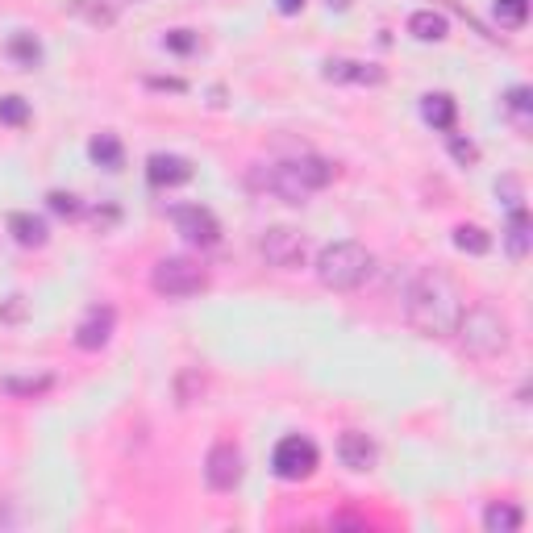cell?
<instances>
[{"instance_id": "29", "label": "cell", "mask_w": 533, "mask_h": 533, "mask_svg": "<svg viewBox=\"0 0 533 533\" xmlns=\"http://www.w3.org/2000/svg\"><path fill=\"white\" fill-rule=\"evenodd\" d=\"M46 205L55 208L59 217H75V213H79V200L71 196V192H50V196H46Z\"/></svg>"}, {"instance_id": "7", "label": "cell", "mask_w": 533, "mask_h": 533, "mask_svg": "<svg viewBox=\"0 0 533 533\" xmlns=\"http://www.w3.org/2000/svg\"><path fill=\"white\" fill-rule=\"evenodd\" d=\"M258 255L266 258V266H276V271H300L308 263V242L300 229L271 226L258 237Z\"/></svg>"}, {"instance_id": "20", "label": "cell", "mask_w": 533, "mask_h": 533, "mask_svg": "<svg viewBox=\"0 0 533 533\" xmlns=\"http://www.w3.org/2000/svg\"><path fill=\"white\" fill-rule=\"evenodd\" d=\"M9 234L17 237L21 246H46V226L34 213H13L9 217Z\"/></svg>"}, {"instance_id": "25", "label": "cell", "mask_w": 533, "mask_h": 533, "mask_svg": "<svg viewBox=\"0 0 533 533\" xmlns=\"http://www.w3.org/2000/svg\"><path fill=\"white\" fill-rule=\"evenodd\" d=\"M50 384H55L50 376H34V379L9 376V379H0V387H5V392H13V396H42V392H50Z\"/></svg>"}, {"instance_id": "8", "label": "cell", "mask_w": 533, "mask_h": 533, "mask_svg": "<svg viewBox=\"0 0 533 533\" xmlns=\"http://www.w3.org/2000/svg\"><path fill=\"white\" fill-rule=\"evenodd\" d=\"M205 484L213 492H234L242 484V450L234 442H217L205 455Z\"/></svg>"}, {"instance_id": "4", "label": "cell", "mask_w": 533, "mask_h": 533, "mask_svg": "<svg viewBox=\"0 0 533 533\" xmlns=\"http://www.w3.org/2000/svg\"><path fill=\"white\" fill-rule=\"evenodd\" d=\"M371 276V250L363 242H329L317 255V279L334 292H355Z\"/></svg>"}, {"instance_id": "26", "label": "cell", "mask_w": 533, "mask_h": 533, "mask_svg": "<svg viewBox=\"0 0 533 533\" xmlns=\"http://www.w3.org/2000/svg\"><path fill=\"white\" fill-rule=\"evenodd\" d=\"M0 121L5 126H25L30 121V105L21 96H0Z\"/></svg>"}, {"instance_id": "16", "label": "cell", "mask_w": 533, "mask_h": 533, "mask_svg": "<svg viewBox=\"0 0 533 533\" xmlns=\"http://www.w3.org/2000/svg\"><path fill=\"white\" fill-rule=\"evenodd\" d=\"M446 17L442 13H434V9H417L413 17H408V34H413L417 42H442L446 38Z\"/></svg>"}, {"instance_id": "13", "label": "cell", "mask_w": 533, "mask_h": 533, "mask_svg": "<svg viewBox=\"0 0 533 533\" xmlns=\"http://www.w3.org/2000/svg\"><path fill=\"white\" fill-rule=\"evenodd\" d=\"M146 179L155 188H179L192 179V163L179 155H150L146 158Z\"/></svg>"}, {"instance_id": "3", "label": "cell", "mask_w": 533, "mask_h": 533, "mask_svg": "<svg viewBox=\"0 0 533 533\" xmlns=\"http://www.w3.org/2000/svg\"><path fill=\"white\" fill-rule=\"evenodd\" d=\"M458 346H463V355L479 358V363H488V358H500L504 350H508V321H504L500 313H496L492 305H475V308H463V317H458Z\"/></svg>"}, {"instance_id": "2", "label": "cell", "mask_w": 533, "mask_h": 533, "mask_svg": "<svg viewBox=\"0 0 533 533\" xmlns=\"http://www.w3.org/2000/svg\"><path fill=\"white\" fill-rule=\"evenodd\" d=\"M334 179V163L317 155H300V158H287V163H266V167L250 171V184L258 192H271L279 196L284 205H305L313 192H321Z\"/></svg>"}, {"instance_id": "23", "label": "cell", "mask_w": 533, "mask_h": 533, "mask_svg": "<svg viewBox=\"0 0 533 533\" xmlns=\"http://www.w3.org/2000/svg\"><path fill=\"white\" fill-rule=\"evenodd\" d=\"M9 55L21 63V67H38V63H42V46H38V38H34V34H25V30L13 34V38H9Z\"/></svg>"}, {"instance_id": "33", "label": "cell", "mask_w": 533, "mask_h": 533, "mask_svg": "<svg viewBox=\"0 0 533 533\" xmlns=\"http://www.w3.org/2000/svg\"><path fill=\"white\" fill-rule=\"evenodd\" d=\"M150 88H167V92H184V79H150Z\"/></svg>"}, {"instance_id": "15", "label": "cell", "mask_w": 533, "mask_h": 533, "mask_svg": "<svg viewBox=\"0 0 533 533\" xmlns=\"http://www.w3.org/2000/svg\"><path fill=\"white\" fill-rule=\"evenodd\" d=\"M504 246H508V255H513V258H525V255H529V213H525L521 205H513V213H508Z\"/></svg>"}, {"instance_id": "18", "label": "cell", "mask_w": 533, "mask_h": 533, "mask_svg": "<svg viewBox=\"0 0 533 533\" xmlns=\"http://www.w3.org/2000/svg\"><path fill=\"white\" fill-rule=\"evenodd\" d=\"M67 13L84 17L88 25H96V30H109L113 21H117V9L105 5V0H67Z\"/></svg>"}, {"instance_id": "14", "label": "cell", "mask_w": 533, "mask_h": 533, "mask_svg": "<svg viewBox=\"0 0 533 533\" xmlns=\"http://www.w3.org/2000/svg\"><path fill=\"white\" fill-rule=\"evenodd\" d=\"M421 117L429 121L434 129L450 134V129H455V117H458L455 96H446V92H429V96H421Z\"/></svg>"}, {"instance_id": "9", "label": "cell", "mask_w": 533, "mask_h": 533, "mask_svg": "<svg viewBox=\"0 0 533 533\" xmlns=\"http://www.w3.org/2000/svg\"><path fill=\"white\" fill-rule=\"evenodd\" d=\"M171 221H176V229L188 237L192 246H217L221 242V221L205 205H176Z\"/></svg>"}, {"instance_id": "12", "label": "cell", "mask_w": 533, "mask_h": 533, "mask_svg": "<svg viewBox=\"0 0 533 533\" xmlns=\"http://www.w3.org/2000/svg\"><path fill=\"white\" fill-rule=\"evenodd\" d=\"M337 458H342V467L363 475L376 467V442H371L363 429H346V434L337 437Z\"/></svg>"}, {"instance_id": "22", "label": "cell", "mask_w": 533, "mask_h": 533, "mask_svg": "<svg viewBox=\"0 0 533 533\" xmlns=\"http://www.w3.org/2000/svg\"><path fill=\"white\" fill-rule=\"evenodd\" d=\"M455 246L463 250V255H488V250H492V234H488V229H479V226H458L455 229Z\"/></svg>"}, {"instance_id": "1", "label": "cell", "mask_w": 533, "mask_h": 533, "mask_svg": "<svg viewBox=\"0 0 533 533\" xmlns=\"http://www.w3.org/2000/svg\"><path fill=\"white\" fill-rule=\"evenodd\" d=\"M405 300L408 326L425 337H450L458 329L463 317V292L455 287V279L442 271H413V279L400 292Z\"/></svg>"}, {"instance_id": "24", "label": "cell", "mask_w": 533, "mask_h": 533, "mask_svg": "<svg viewBox=\"0 0 533 533\" xmlns=\"http://www.w3.org/2000/svg\"><path fill=\"white\" fill-rule=\"evenodd\" d=\"M496 17L508 30H521L525 17H529V0H496Z\"/></svg>"}, {"instance_id": "19", "label": "cell", "mask_w": 533, "mask_h": 533, "mask_svg": "<svg viewBox=\"0 0 533 533\" xmlns=\"http://www.w3.org/2000/svg\"><path fill=\"white\" fill-rule=\"evenodd\" d=\"M88 155L96 167L105 171H121V158H126V150H121V142L113 138V134H96V138L88 142Z\"/></svg>"}, {"instance_id": "6", "label": "cell", "mask_w": 533, "mask_h": 533, "mask_svg": "<svg viewBox=\"0 0 533 533\" xmlns=\"http://www.w3.org/2000/svg\"><path fill=\"white\" fill-rule=\"evenodd\" d=\"M317 463H321V455H317V446L308 442L305 434L279 437L276 450H271V471H276L279 479H287V484H300V479H308V475L317 471Z\"/></svg>"}, {"instance_id": "35", "label": "cell", "mask_w": 533, "mask_h": 533, "mask_svg": "<svg viewBox=\"0 0 533 533\" xmlns=\"http://www.w3.org/2000/svg\"><path fill=\"white\" fill-rule=\"evenodd\" d=\"M134 5H138V0H134Z\"/></svg>"}, {"instance_id": "31", "label": "cell", "mask_w": 533, "mask_h": 533, "mask_svg": "<svg viewBox=\"0 0 533 533\" xmlns=\"http://www.w3.org/2000/svg\"><path fill=\"white\" fill-rule=\"evenodd\" d=\"M0 317H5V321H21V317H25V305H21V297H9V305L0 308Z\"/></svg>"}, {"instance_id": "10", "label": "cell", "mask_w": 533, "mask_h": 533, "mask_svg": "<svg viewBox=\"0 0 533 533\" xmlns=\"http://www.w3.org/2000/svg\"><path fill=\"white\" fill-rule=\"evenodd\" d=\"M113 326H117V313H113L109 305H92L88 313H84V321L75 326V346L79 350H100V346H109Z\"/></svg>"}, {"instance_id": "34", "label": "cell", "mask_w": 533, "mask_h": 533, "mask_svg": "<svg viewBox=\"0 0 533 533\" xmlns=\"http://www.w3.org/2000/svg\"><path fill=\"white\" fill-rule=\"evenodd\" d=\"M355 0H329V9H350Z\"/></svg>"}, {"instance_id": "30", "label": "cell", "mask_w": 533, "mask_h": 533, "mask_svg": "<svg viewBox=\"0 0 533 533\" xmlns=\"http://www.w3.org/2000/svg\"><path fill=\"white\" fill-rule=\"evenodd\" d=\"M450 155H455L463 167H471L475 158H479V150H475V142H467V138H458V134H450Z\"/></svg>"}, {"instance_id": "5", "label": "cell", "mask_w": 533, "mask_h": 533, "mask_svg": "<svg viewBox=\"0 0 533 533\" xmlns=\"http://www.w3.org/2000/svg\"><path fill=\"white\" fill-rule=\"evenodd\" d=\"M150 287L158 297H171V300H184V297H196L208 287V271L192 258H158L155 271H150Z\"/></svg>"}, {"instance_id": "28", "label": "cell", "mask_w": 533, "mask_h": 533, "mask_svg": "<svg viewBox=\"0 0 533 533\" xmlns=\"http://www.w3.org/2000/svg\"><path fill=\"white\" fill-rule=\"evenodd\" d=\"M163 46L176 50V55H192V50H196V34L192 30H167L163 34Z\"/></svg>"}, {"instance_id": "11", "label": "cell", "mask_w": 533, "mask_h": 533, "mask_svg": "<svg viewBox=\"0 0 533 533\" xmlns=\"http://www.w3.org/2000/svg\"><path fill=\"white\" fill-rule=\"evenodd\" d=\"M321 75H326L329 84H358V88H379V84L387 79V71L376 67V63H358V59H329Z\"/></svg>"}, {"instance_id": "17", "label": "cell", "mask_w": 533, "mask_h": 533, "mask_svg": "<svg viewBox=\"0 0 533 533\" xmlns=\"http://www.w3.org/2000/svg\"><path fill=\"white\" fill-rule=\"evenodd\" d=\"M521 521H525V513L517 508V504H508V500L488 504V513H484L488 533H517L521 529Z\"/></svg>"}, {"instance_id": "27", "label": "cell", "mask_w": 533, "mask_h": 533, "mask_svg": "<svg viewBox=\"0 0 533 533\" xmlns=\"http://www.w3.org/2000/svg\"><path fill=\"white\" fill-rule=\"evenodd\" d=\"M529 105H533L529 88H513L508 96H504V109L517 117V126H525V121H529Z\"/></svg>"}, {"instance_id": "32", "label": "cell", "mask_w": 533, "mask_h": 533, "mask_svg": "<svg viewBox=\"0 0 533 533\" xmlns=\"http://www.w3.org/2000/svg\"><path fill=\"white\" fill-rule=\"evenodd\" d=\"M305 5H308V0H276V9L284 13V17H297V13L305 9Z\"/></svg>"}, {"instance_id": "21", "label": "cell", "mask_w": 533, "mask_h": 533, "mask_svg": "<svg viewBox=\"0 0 533 533\" xmlns=\"http://www.w3.org/2000/svg\"><path fill=\"white\" fill-rule=\"evenodd\" d=\"M200 396H205V376H200L196 367L179 371V376H176V405H179V408H188V405H196Z\"/></svg>"}]
</instances>
